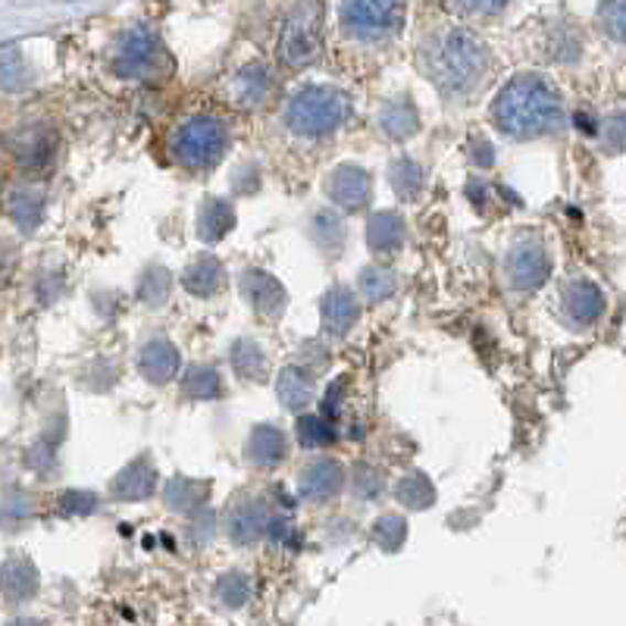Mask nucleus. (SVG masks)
Wrapping results in <instances>:
<instances>
[{
    "label": "nucleus",
    "mask_w": 626,
    "mask_h": 626,
    "mask_svg": "<svg viewBox=\"0 0 626 626\" xmlns=\"http://www.w3.org/2000/svg\"><path fill=\"white\" fill-rule=\"evenodd\" d=\"M379 129L382 136L391 138V141H408V138L417 136L420 129V114L411 104V98H395L382 107L379 114Z\"/></svg>",
    "instance_id": "393cba45"
},
{
    "label": "nucleus",
    "mask_w": 626,
    "mask_h": 626,
    "mask_svg": "<svg viewBox=\"0 0 626 626\" xmlns=\"http://www.w3.org/2000/svg\"><path fill=\"white\" fill-rule=\"evenodd\" d=\"M229 148V129L216 117H192L179 126L173 154L185 170H211Z\"/></svg>",
    "instance_id": "39448f33"
},
{
    "label": "nucleus",
    "mask_w": 626,
    "mask_h": 626,
    "mask_svg": "<svg viewBox=\"0 0 626 626\" xmlns=\"http://www.w3.org/2000/svg\"><path fill=\"white\" fill-rule=\"evenodd\" d=\"M316 238H320V245H323V251H335L342 248V241H345V229H342V219L333 214V211H323V214H316Z\"/></svg>",
    "instance_id": "58836bf2"
},
{
    "label": "nucleus",
    "mask_w": 626,
    "mask_h": 626,
    "mask_svg": "<svg viewBox=\"0 0 626 626\" xmlns=\"http://www.w3.org/2000/svg\"><path fill=\"white\" fill-rule=\"evenodd\" d=\"M492 117L510 138H542L561 132L568 114L558 88L536 73L514 76L492 100Z\"/></svg>",
    "instance_id": "f257e3e1"
},
{
    "label": "nucleus",
    "mask_w": 626,
    "mask_h": 626,
    "mask_svg": "<svg viewBox=\"0 0 626 626\" xmlns=\"http://www.w3.org/2000/svg\"><path fill=\"white\" fill-rule=\"evenodd\" d=\"M207 492H211L207 483H197V479H188V476H176V479H170V486H166V508L176 510V514L204 508Z\"/></svg>",
    "instance_id": "bb28decb"
},
{
    "label": "nucleus",
    "mask_w": 626,
    "mask_h": 626,
    "mask_svg": "<svg viewBox=\"0 0 626 626\" xmlns=\"http://www.w3.org/2000/svg\"><path fill=\"white\" fill-rule=\"evenodd\" d=\"M241 294L260 320H279L285 313V304H289V294L282 289V282L273 273H263V270H245L241 273Z\"/></svg>",
    "instance_id": "1a4fd4ad"
},
{
    "label": "nucleus",
    "mask_w": 626,
    "mask_h": 626,
    "mask_svg": "<svg viewBox=\"0 0 626 626\" xmlns=\"http://www.w3.org/2000/svg\"><path fill=\"white\" fill-rule=\"evenodd\" d=\"M60 505H63L66 514H69V510H76V514H88V510H95L98 498H95V495H88V492H66V495L60 498Z\"/></svg>",
    "instance_id": "37998d69"
},
{
    "label": "nucleus",
    "mask_w": 626,
    "mask_h": 626,
    "mask_svg": "<svg viewBox=\"0 0 626 626\" xmlns=\"http://www.w3.org/2000/svg\"><path fill=\"white\" fill-rule=\"evenodd\" d=\"M276 395H279L285 411H304L313 401V395H316L313 376L307 370H301V367H285L276 379Z\"/></svg>",
    "instance_id": "b1692460"
},
{
    "label": "nucleus",
    "mask_w": 626,
    "mask_h": 626,
    "mask_svg": "<svg viewBox=\"0 0 626 626\" xmlns=\"http://www.w3.org/2000/svg\"><path fill=\"white\" fill-rule=\"evenodd\" d=\"M114 69H117V76L132 78V82L163 76L170 69V60H166L163 41L156 39L154 29L138 25V29H132L126 39L119 41Z\"/></svg>",
    "instance_id": "0eeeda50"
},
{
    "label": "nucleus",
    "mask_w": 626,
    "mask_h": 626,
    "mask_svg": "<svg viewBox=\"0 0 626 626\" xmlns=\"http://www.w3.org/2000/svg\"><path fill=\"white\" fill-rule=\"evenodd\" d=\"M182 285H185V292L195 294V298H214L226 285V270H223V263L214 255H201L185 267Z\"/></svg>",
    "instance_id": "412c9836"
},
{
    "label": "nucleus",
    "mask_w": 626,
    "mask_h": 626,
    "mask_svg": "<svg viewBox=\"0 0 626 626\" xmlns=\"http://www.w3.org/2000/svg\"><path fill=\"white\" fill-rule=\"evenodd\" d=\"M360 292L367 294V301H373V304L389 301L391 294L398 292V276L386 267H367L360 273Z\"/></svg>",
    "instance_id": "473e14b6"
},
{
    "label": "nucleus",
    "mask_w": 626,
    "mask_h": 626,
    "mask_svg": "<svg viewBox=\"0 0 626 626\" xmlns=\"http://www.w3.org/2000/svg\"><path fill=\"white\" fill-rule=\"evenodd\" d=\"M179 348L166 338H151L138 354V370L154 386H166L179 373Z\"/></svg>",
    "instance_id": "f3484780"
},
{
    "label": "nucleus",
    "mask_w": 626,
    "mask_h": 626,
    "mask_svg": "<svg viewBox=\"0 0 626 626\" xmlns=\"http://www.w3.org/2000/svg\"><path fill=\"white\" fill-rule=\"evenodd\" d=\"M404 238H408V223H404L401 214L379 211V214L370 216V223H367V245H370V251L391 255V251H398L404 245Z\"/></svg>",
    "instance_id": "6ab92c4d"
},
{
    "label": "nucleus",
    "mask_w": 626,
    "mask_h": 626,
    "mask_svg": "<svg viewBox=\"0 0 626 626\" xmlns=\"http://www.w3.org/2000/svg\"><path fill=\"white\" fill-rule=\"evenodd\" d=\"M395 498L408 510H427L435 505V486H432L427 473H408V476L398 479Z\"/></svg>",
    "instance_id": "cd10ccee"
},
{
    "label": "nucleus",
    "mask_w": 626,
    "mask_h": 626,
    "mask_svg": "<svg viewBox=\"0 0 626 626\" xmlns=\"http://www.w3.org/2000/svg\"><path fill=\"white\" fill-rule=\"evenodd\" d=\"M486 69L489 47L467 29H451L432 54V76L451 95H464L473 85H479Z\"/></svg>",
    "instance_id": "f03ea898"
},
{
    "label": "nucleus",
    "mask_w": 626,
    "mask_h": 626,
    "mask_svg": "<svg viewBox=\"0 0 626 626\" xmlns=\"http://www.w3.org/2000/svg\"><path fill=\"white\" fill-rule=\"evenodd\" d=\"M185 395L197 401H216L223 398V379L214 367H192L185 373Z\"/></svg>",
    "instance_id": "7c9ffc66"
},
{
    "label": "nucleus",
    "mask_w": 626,
    "mask_h": 626,
    "mask_svg": "<svg viewBox=\"0 0 626 626\" xmlns=\"http://www.w3.org/2000/svg\"><path fill=\"white\" fill-rule=\"evenodd\" d=\"M233 370L245 382H260L267 379V354L255 338H238L233 345Z\"/></svg>",
    "instance_id": "a878e982"
},
{
    "label": "nucleus",
    "mask_w": 626,
    "mask_h": 626,
    "mask_svg": "<svg viewBox=\"0 0 626 626\" xmlns=\"http://www.w3.org/2000/svg\"><path fill=\"white\" fill-rule=\"evenodd\" d=\"M408 0H342V25L360 41L389 39L401 32Z\"/></svg>",
    "instance_id": "423d86ee"
},
{
    "label": "nucleus",
    "mask_w": 626,
    "mask_h": 626,
    "mask_svg": "<svg viewBox=\"0 0 626 626\" xmlns=\"http://www.w3.org/2000/svg\"><path fill=\"white\" fill-rule=\"evenodd\" d=\"M114 495L122 501H141V498H151L156 492V467L148 454L136 457L129 467H122L114 479Z\"/></svg>",
    "instance_id": "a211bd4d"
},
{
    "label": "nucleus",
    "mask_w": 626,
    "mask_h": 626,
    "mask_svg": "<svg viewBox=\"0 0 626 626\" xmlns=\"http://www.w3.org/2000/svg\"><path fill=\"white\" fill-rule=\"evenodd\" d=\"M342 489H345V467L335 457H316L298 476V495L313 505L333 501Z\"/></svg>",
    "instance_id": "9d476101"
},
{
    "label": "nucleus",
    "mask_w": 626,
    "mask_h": 626,
    "mask_svg": "<svg viewBox=\"0 0 626 626\" xmlns=\"http://www.w3.org/2000/svg\"><path fill=\"white\" fill-rule=\"evenodd\" d=\"M373 195V179L364 166H354V163H342L330 176V201L338 204L342 211L357 214L370 204Z\"/></svg>",
    "instance_id": "9b49d317"
},
{
    "label": "nucleus",
    "mask_w": 626,
    "mask_h": 626,
    "mask_svg": "<svg viewBox=\"0 0 626 626\" xmlns=\"http://www.w3.org/2000/svg\"><path fill=\"white\" fill-rule=\"evenodd\" d=\"M298 442L304 449H323V445H333L335 442V430L330 423V417H316V413H307L298 420Z\"/></svg>",
    "instance_id": "2f4dec72"
},
{
    "label": "nucleus",
    "mask_w": 626,
    "mask_h": 626,
    "mask_svg": "<svg viewBox=\"0 0 626 626\" xmlns=\"http://www.w3.org/2000/svg\"><path fill=\"white\" fill-rule=\"evenodd\" d=\"M373 542L382 548L386 554H395L398 548L408 542V520L398 517V514H382L376 524H373Z\"/></svg>",
    "instance_id": "c756f323"
},
{
    "label": "nucleus",
    "mask_w": 626,
    "mask_h": 626,
    "mask_svg": "<svg viewBox=\"0 0 626 626\" xmlns=\"http://www.w3.org/2000/svg\"><path fill=\"white\" fill-rule=\"evenodd\" d=\"M352 117V98L333 85H307L294 91L285 107V122L294 136L323 138L333 136Z\"/></svg>",
    "instance_id": "7ed1b4c3"
},
{
    "label": "nucleus",
    "mask_w": 626,
    "mask_h": 626,
    "mask_svg": "<svg viewBox=\"0 0 626 626\" xmlns=\"http://www.w3.org/2000/svg\"><path fill=\"white\" fill-rule=\"evenodd\" d=\"M505 270L517 292H536L551 276V257L539 241H520L510 248Z\"/></svg>",
    "instance_id": "6e6552de"
},
{
    "label": "nucleus",
    "mask_w": 626,
    "mask_h": 626,
    "mask_svg": "<svg viewBox=\"0 0 626 626\" xmlns=\"http://www.w3.org/2000/svg\"><path fill=\"white\" fill-rule=\"evenodd\" d=\"M323 326L330 335H348L360 320V301L348 285H333L330 292L323 294Z\"/></svg>",
    "instance_id": "4468645a"
},
{
    "label": "nucleus",
    "mask_w": 626,
    "mask_h": 626,
    "mask_svg": "<svg viewBox=\"0 0 626 626\" xmlns=\"http://www.w3.org/2000/svg\"><path fill=\"white\" fill-rule=\"evenodd\" d=\"M195 229L204 241H219L235 229V207L223 197H207L195 216Z\"/></svg>",
    "instance_id": "5701e85b"
},
{
    "label": "nucleus",
    "mask_w": 626,
    "mask_h": 626,
    "mask_svg": "<svg viewBox=\"0 0 626 626\" xmlns=\"http://www.w3.org/2000/svg\"><path fill=\"white\" fill-rule=\"evenodd\" d=\"M389 179H391L395 195L404 197V201H413V197L423 192V185H427V173H423V166H420V163H413L411 156H398V160L391 163Z\"/></svg>",
    "instance_id": "c85d7f7f"
},
{
    "label": "nucleus",
    "mask_w": 626,
    "mask_h": 626,
    "mask_svg": "<svg viewBox=\"0 0 626 626\" xmlns=\"http://www.w3.org/2000/svg\"><path fill=\"white\" fill-rule=\"evenodd\" d=\"M10 151L13 160L22 170H44L51 166L54 151H57V138L47 126H25L17 136L10 138Z\"/></svg>",
    "instance_id": "f8f14e48"
},
{
    "label": "nucleus",
    "mask_w": 626,
    "mask_h": 626,
    "mask_svg": "<svg viewBox=\"0 0 626 626\" xmlns=\"http://www.w3.org/2000/svg\"><path fill=\"white\" fill-rule=\"evenodd\" d=\"M461 7L470 10V13H483V17H489V13L505 10V7H508V0H461Z\"/></svg>",
    "instance_id": "c03bdc74"
},
{
    "label": "nucleus",
    "mask_w": 626,
    "mask_h": 626,
    "mask_svg": "<svg viewBox=\"0 0 626 626\" xmlns=\"http://www.w3.org/2000/svg\"><path fill=\"white\" fill-rule=\"evenodd\" d=\"M273 95V73L263 63H251L245 66L238 76L233 78V98L241 107H263Z\"/></svg>",
    "instance_id": "4be33fe9"
},
{
    "label": "nucleus",
    "mask_w": 626,
    "mask_h": 626,
    "mask_svg": "<svg viewBox=\"0 0 626 626\" xmlns=\"http://www.w3.org/2000/svg\"><path fill=\"white\" fill-rule=\"evenodd\" d=\"M289 454V439L285 432L279 430L276 423H260L251 430L248 442H245V457L260 470H270L276 464H282Z\"/></svg>",
    "instance_id": "dca6fc26"
},
{
    "label": "nucleus",
    "mask_w": 626,
    "mask_h": 626,
    "mask_svg": "<svg viewBox=\"0 0 626 626\" xmlns=\"http://www.w3.org/2000/svg\"><path fill=\"white\" fill-rule=\"evenodd\" d=\"M173 289V276L166 273L163 267H151L148 273L141 276V285H138V298L151 307H163L166 298Z\"/></svg>",
    "instance_id": "f704fd0d"
},
{
    "label": "nucleus",
    "mask_w": 626,
    "mask_h": 626,
    "mask_svg": "<svg viewBox=\"0 0 626 626\" xmlns=\"http://www.w3.org/2000/svg\"><path fill=\"white\" fill-rule=\"evenodd\" d=\"M41 214H44V204L35 192H13L10 195V216L17 219V226L32 233L41 223Z\"/></svg>",
    "instance_id": "c9c22d12"
},
{
    "label": "nucleus",
    "mask_w": 626,
    "mask_h": 626,
    "mask_svg": "<svg viewBox=\"0 0 626 626\" xmlns=\"http://www.w3.org/2000/svg\"><path fill=\"white\" fill-rule=\"evenodd\" d=\"M598 22H602L607 39L626 44V0H602Z\"/></svg>",
    "instance_id": "e433bc0d"
},
{
    "label": "nucleus",
    "mask_w": 626,
    "mask_h": 626,
    "mask_svg": "<svg viewBox=\"0 0 626 626\" xmlns=\"http://www.w3.org/2000/svg\"><path fill=\"white\" fill-rule=\"evenodd\" d=\"M216 598L223 607H245L251 598V576L248 573H226L216 583Z\"/></svg>",
    "instance_id": "72a5a7b5"
},
{
    "label": "nucleus",
    "mask_w": 626,
    "mask_h": 626,
    "mask_svg": "<svg viewBox=\"0 0 626 626\" xmlns=\"http://www.w3.org/2000/svg\"><path fill=\"white\" fill-rule=\"evenodd\" d=\"M197 514H201V524L195 520V527H192V542H195V546H207V542L214 539L216 517L214 510L207 508H197Z\"/></svg>",
    "instance_id": "79ce46f5"
},
{
    "label": "nucleus",
    "mask_w": 626,
    "mask_h": 626,
    "mask_svg": "<svg viewBox=\"0 0 626 626\" xmlns=\"http://www.w3.org/2000/svg\"><path fill=\"white\" fill-rule=\"evenodd\" d=\"M39 592V570L29 558L22 554H10L3 561V598L10 605L17 602H29L32 595Z\"/></svg>",
    "instance_id": "aec40b11"
},
{
    "label": "nucleus",
    "mask_w": 626,
    "mask_h": 626,
    "mask_svg": "<svg viewBox=\"0 0 626 626\" xmlns=\"http://www.w3.org/2000/svg\"><path fill=\"white\" fill-rule=\"evenodd\" d=\"M323 51V10L316 0H298L279 35V60L292 69H307Z\"/></svg>",
    "instance_id": "20e7f679"
},
{
    "label": "nucleus",
    "mask_w": 626,
    "mask_h": 626,
    "mask_svg": "<svg viewBox=\"0 0 626 626\" xmlns=\"http://www.w3.org/2000/svg\"><path fill=\"white\" fill-rule=\"evenodd\" d=\"M270 524H273V514H270V508L263 501H241L229 514L226 529H229V539H233L235 546H251L260 536L270 532Z\"/></svg>",
    "instance_id": "2eb2a0df"
},
{
    "label": "nucleus",
    "mask_w": 626,
    "mask_h": 626,
    "mask_svg": "<svg viewBox=\"0 0 626 626\" xmlns=\"http://www.w3.org/2000/svg\"><path fill=\"white\" fill-rule=\"evenodd\" d=\"M22 85H29V69L22 66V57L13 51V47H7L3 51V88L7 91H17Z\"/></svg>",
    "instance_id": "ea45409f"
},
{
    "label": "nucleus",
    "mask_w": 626,
    "mask_h": 626,
    "mask_svg": "<svg viewBox=\"0 0 626 626\" xmlns=\"http://www.w3.org/2000/svg\"><path fill=\"white\" fill-rule=\"evenodd\" d=\"M602 138H605V144L611 148V151L626 154V114H614V117H607L605 126H602Z\"/></svg>",
    "instance_id": "a19ab883"
},
{
    "label": "nucleus",
    "mask_w": 626,
    "mask_h": 626,
    "mask_svg": "<svg viewBox=\"0 0 626 626\" xmlns=\"http://www.w3.org/2000/svg\"><path fill=\"white\" fill-rule=\"evenodd\" d=\"M352 489L360 495V498H376V495H382L386 489V476H382V470L373 467V464H357L352 470Z\"/></svg>",
    "instance_id": "4c0bfd02"
},
{
    "label": "nucleus",
    "mask_w": 626,
    "mask_h": 626,
    "mask_svg": "<svg viewBox=\"0 0 626 626\" xmlns=\"http://www.w3.org/2000/svg\"><path fill=\"white\" fill-rule=\"evenodd\" d=\"M564 311L576 326H595L607 311L605 292L589 282V279H573L564 285Z\"/></svg>",
    "instance_id": "ddd939ff"
}]
</instances>
